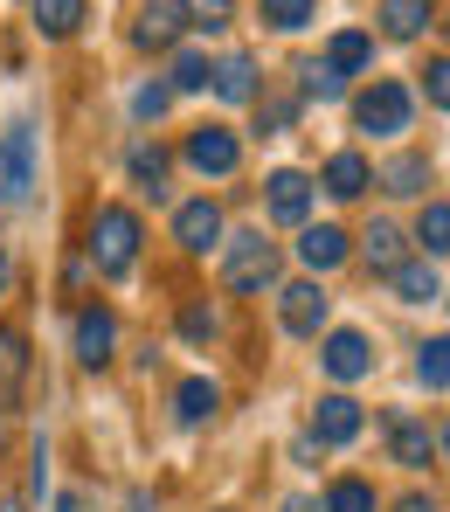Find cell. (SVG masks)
Masks as SVG:
<instances>
[{
    "label": "cell",
    "instance_id": "obj_19",
    "mask_svg": "<svg viewBox=\"0 0 450 512\" xmlns=\"http://www.w3.org/2000/svg\"><path fill=\"white\" fill-rule=\"evenodd\" d=\"M388 450H395V464H409V471H423L430 464V429L416 423V416H388Z\"/></svg>",
    "mask_w": 450,
    "mask_h": 512
},
{
    "label": "cell",
    "instance_id": "obj_26",
    "mask_svg": "<svg viewBox=\"0 0 450 512\" xmlns=\"http://www.w3.org/2000/svg\"><path fill=\"white\" fill-rule=\"evenodd\" d=\"M21 381H28V340L14 326H0V395L21 388Z\"/></svg>",
    "mask_w": 450,
    "mask_h": 512
},
{
    "label": "cell",
    "instance_id": "obj_30",
    "mask_svg": "<svg viewBox=\"0 0 450 512\" xmlns=\"http://www.w3.org/2000/svg\"><path fill=\"white\" fill-rule=\"evenodd\" d=\"M167 90H208V56H201V49H180L174 56V84Z\"/></svg>",
    "mask_w": 450,
    "mask_h": 512
},
{
    "label": "cell",
    "instance_id": "obj_1",
    "mask_svg": "<svg viewBox=\"0 0 450 512\" xmlns=\"http://www.w3.org/2000/svg\"><path fill=\"white\" fill-rule=\"evenodd\" d=\"M90 263H97V277H125L132 263H139V215L132 208H97V222H90Z\"/></svg>",
    "mask_w": 450,
    "mask_h": 512
},
{
    "label": "cell",
    "instance_id": "obj_21",
    "mask_svg": "<svg viewBox=\"0 0 450 512\" xmlns=\"http://www.w3.org/2000/svg\"><path fill=\"white\" fill-rule=\"evenodd\" d=\"M35 7V28L49 35V42H70L77 28H84V7L90 0H28Z\"/></svg>",
    "mask_w": 450,
    "mask_h": 512
},
{
    "label": "cell",
    "instance_id": "obj_8",
    "mask_svg": "<svg viewBox=\"0 0 450 512\" xmlns=\"http://www.w3.org/2000/svg\"><path fill=\"white\" fill-rule=\"evenodd\" d=\"M180 35H187L180 0H146V7H139V21H132V42H139V49H174Z\"/></svg>",
    "mask_w": 450,
    "mask_h": 512
},
{
    "label": "cell",
    "instance_id": "obj_5",
    "mask_svg": "<svg viewBox=\"0 0 450 512\" xmlns=\"http://www.w3.org/2000/svg\"><path fill=\"white\" fill-rule=\"evenodd\" d=\"M187 167L222 180V173L243 167V139H236L229 125H194V132H187Z\"/></svg>",
    "mask_w": 450,
    "mask_h": 512
},
{
    "label": "cell",
    "instance_id": "obj_31",
    "mask_svg": "<svg viewBox=\"0 0 450 512\" xmlns=\"http://www.w3.org/2000/svg\"><path fill=\"white\" fill-rule=\"evenodd\" d=\"M326 512H374V492H367L360 478H340V485L326 492Z\"/></svg>",
    "mask_w": 450,
    "mask_h": 512
},
{
    "label": "cell",
    "instance_id": "obj_37",
    "mask_svg": "<svg viewBox=\"0 0 450 512\" xmlns=\"http://www.w3.org/2000/svg\"><path fill=\"white\" fill-rule=\"evenodd\" d=\"M56 512H84V492H63V499H56Z\"/></svg>",
    "mask_w": 450,
    "mask_h": 512
},
{
    "label": "cell",
    "instance_id": "obj_38",
    "mask_svg": "<svg viewBox=\"0 0 450 512\" xmlns=\"http://www.w3.org/2000/svg\"><path fill=\"white\" fill-rule=\"evenodd\" d=\"M284 512H326L319 499H284Z\"/></svg>",
    "mask_w": 450,
    "mask_h": 512
},
{
    "label": "cell",
    "instance_id": "obj_24",
    "mask_svg": "<svg viewBox=\"0 0 450 512\" xmlns=\"http://www.w3.org/2000/svg\"><path fill=\"white\" fill-rule=\"evenodd\" d=\"M125 167H132V180H139V187H146V194H153V201H160V194H167V146H153V139H139V146H132V160H125Z\"/></svg>",
    "mask_w": 450,
    "mask_h": 512
},
{
    "label": "cell",
    "instance_id": "obj_14",
    "mask_svg": "<svg viewBox=\"0 0 450 512\" xmlns=\"http://www.w3.org/2000/svg\"><path fill=\"white\" fill-rule=\"evenodd\" d=\"M208 84H215L222 104H250V97H257V63H250L243 49H229L222 63H208Z\"/></svg>",
    "mask_w": 450,
    "mask_h": 512
},
{
    "label": "cell",
    "instance_id": "obj_6",
    "mask_svg": "<svg viewBox=\"0 0 450 512\" xmlns=\"http://www.w3.org/2000/svg\"><path fill=\"white\" fill-rule=\"evenodd\" d=\"M277 319H284V333H298V340H319V326H326V291L305 277V284H284L277 291Z\"/></svg>",
    "mask_w": 450,
    "mask_h": 512
},
{
    "label": "cell",
    "instance_id": "obj_28",
    "mask_svg": "<svg viewBox=\"0 0 450 512\" xmlns=\"http://www.w3.org/2000/svg\"><path fill=\"white\" fill-rule=\"evenodd\" d=\"M180 14H187V28H208V35H222V28L236 21V0H180Z\"/></svg>",
    "mask_w": 450,
    "mask_h": 512
},
{
    "label": "cell",
    "instance_id": "obj_9",
    "mask_svg": "<svg viewBox=\"0 0 450 512\" xmlns=\"http://www.w3.org/2000/svg\"><path fill=\"white\" fill-rule=\"evenodd\" d=\"M264 187H270V215L291 222V229H305V215H312V180H305L298 167H277Z\"/></svg>",
    "mask_w": 450,
    "mask_h": 512
},
{
    "label": "cell",
    "instance_id": "obj_40",
    "mask_svg": "<svg viewBox=\"0 0 450 512\" xmlns=\"http://www.w3.org/2000/svg\"><path fill=\"white\" fill-rule=\"evenodd\" d=\"M7 277H14V263H7V243H0V291H7Z\"/></svg>",
    "mask_w": 450,
    "mask_h": 512
},
{
    "label": "cell",
    "instance_id": "obj_25",
    "mask_svg": "<svg viewBox=\"0 0 450 512\" xmlns=\"http://www.w3.org/2000/svg\"><path fill=\"white\" fill-rule=\"evenodd\" d=\"M416 250L423 256H450V201H430L416 215Z\"/></svg>",
    "mask_w": 450,
    "mask_h": 512
},
{
    "label": "cell",
    "instance_id": "obj_22",
    "mask_svg": "<svg viewBox=\"0 0 450 512\" xmlns=\"http://www.w3.org/2000/svg\"><path fill=\"white\" fill-rule=\"evenodd\" d=\"M367 187H374V167H367L360 153H333V160H326V194L354 201V194H367Z\"/></svg>",
    "mask_w": 450,
    "mask_h": 512
},
{
    "label": "cell",
    "instance_id": "obj_42",
    "mask_svg": "<svg viewBox=\"0 0 450 512\" xmlns=\"http://www.w3.org/2000/svg\"><path fill=\"white\" fill-rule=\"evenodd\" d=\"M444 450H450V436H444Z\"/></svg>",
    "mask_w": 450,
    "mask_h": 512
},
{
    "label": "cell",
    "instance_id": "obj_41",
    "mask_svg": "<svg viewBox=\"0 0 450 512\" xmlns=\"http://www.w3.org/2000/svg\"><path fill=\"white\" fill-rule=\"evenodd\" d=\"M0 512H28V506H21V499H0Z\"/></svg>",
    "mask_w": 450,
    "mask_h": 512
},
{
    "label": "cell",
    "instance_id": "obj_35",
    "mask_svg": "<svg viewBox=\"0 0 450 512\" xmlns=\"http://www.w3.org/2000/svg\"><path fill=\"white\" fill-rule=\"evenodd\" d=\"M430 104L450 111V56H444V63H430Z\"/></svg>",
    "mask_w": 450,
    "mask_h": 512
},
{
    "label": "cell",
    "instance_id": "obj_34",
    "mask_svg": "<svg viewBox=\"0 0 450 512\" xmlns=\"http://www.w3.org/2000/svg\"><path fill=\"white\" fill-rule=\"evenodd\" d=\"M180 333H187V340H215V312H208V305H187V312H180Z\"/></svg>",
    "mask_w": 450,
    "mask_h": 512
},
{
    "label": "cell",
    "instance_id": "obj_18",
    "mask_svg": "<svg viewBox=\"0 0 450 512\" xmlns=\"http://www.w3.org/2000/svg\"><path fill=\"white\" fill-rule=\"evenodd\" d=\"M367 63H374V35H360V28H340V35L326 42V70H333L340 84H347V77H360Z\"/></svg>",
    "mask_w": 450,
    "mask_h": 512
},
{
    "label": "cell",
    "instance_id": "obj_13",
    "mask_svg": "<svg viewBox=\"0 0 450 512\" xmlns=\"http://www.w3.org/2000/svg\"><path fill=\"white\" fill-rule=\"evenodd\" d=\"M111 346H118V319H111L104 305H84V312H77V360H84V367H104Z\"/></svg>",
    "mask_w": 450,
    "mask_h": 512
},
{
    "label": "cell",
    "instance_id": "obj_10",
    "mask_svg": "<svg viewBox=\"0 0 450 512\" xmlns=\"http://www.w3.org/2000/svg\"><path fill=\"white\" fill-rule=\"evenodd\" d=\"M319 367H326L333 381H360V374L374 367V346H367V333H326V346H319Z\"/></svg>",
    "mask_w": 450,
    "mask_h": 512
},
{
    "label": "cell",
    "instance_id": "obj_7",
    "mask_svg": "<svg viewBox=\"0 0 450 512\" xmlns=\"http://www.w3.org/2000/svg\"><path fill=\"white\" fill-rule=\"evenodd\" d=\"M174 243H180V250H194V256L208 250V243H222V208H215L208 194L174 208Z\"/></svg>",
    "mask_w": 450,
    "mask_h": 512
},
{
    "label": "cell",
    "instance_id": "obj_33",
    "mask_svg": "<svg viewBox=\"0 0 450 512\" xmlns=\"http://www.w3.org/2000/svg\"><path fill=\"white\" fill-rule=\"evenodd\" d=\"M167 104H174V90H167V84H139V90H132V111H139V118H160Z\"/></svg>",
    "mask_w": 450,
    "mask_h": 512
},
{
    "label": "cell",
    "instance_id": "obj_39",
    "mask_svg": "<svg viewBox=\"0 0 450 512\" xmlns=\"http://www.w3.org/2000/svg\"><path fill=\"white\" fill-rule=\"evenodd\" d=\"M125 512H153V499H146V492H132V499H125Z\"/></svg>",
    "mask_w": 450,
    "mask_h": 512
},
{
    "label": "cell",
    "instance_id": "obj_11",
    "mask_svg": "<svg viewBox=\"0 0 450 512\" xmlns=\"http://www.w3.org/2000/svg\"><path fill=\"white\" fill-rule=\"evenodd\" d=\"M360 423H367V416H360L354 395H326V402L312 409V443H354Z\"/></svg>",
    "mask_w": 450,
    "mask_h": 512
},
{
    "label": "cell",
    "instance_id": "obj_17",
    "mask_svg": "<svg viewBox=\"0 0 450 512\" xmlns=\"http://www.w3.org/2000/svg\"><path fill=\"white\" fill-rule=\"evenodd\" d=\"M215 409H222V388H215L208 374H187V381H180V395H174V416L187 429H201V423H215Z\"/></svg>",
    "mask_w": 450,
    "mask_h": 512
},
{
    "label": "cell",
    "instance_id": "obj_20",
    "mask_svg": "<svg viewBox=\"0 0 450 512\" xmlns=\"http://www.w3.org/2000/svg\"><path fill=\"white\" fill-rule=\"evenodd\" d=\"M360 256H367V270H381V277H388V270H402V263H409V243H402V229H395V222H374V229L360 236Z\"/></svg>",
    "mask_w": 450,
    "mask_h": 512
},
{
    "label": "cell",
    "instance_id": "obj_36",
    "mask_svg": "<svg viewBox=\"0 0 450 512\" xmlns=\"http://www.w3.org/2000/svg\"><path fill=\"white\" fill-rule=\"evenodd\" d=\"M395 512H437V499H430V492H409V499H402Z\"/></svg>",
    "mask_w": 450,
    "mask_h": 512
},
{
    "label": "cell",
    "instance_id": "obj_2",
    "mask_svg": "<svg viewBox=\"0 0 450 512\" xmlns=\"http://www.w3.org/2000/svg\"><path fill=\"white\" fill-rule=\"evenodd\" d=\"M409 84H395V77H374V84L354 97V125L360 132H374V139H395V132H409Z\"/></svg>",
    "mask_w": 450,
    "mask_h": 512
},
{
    "label": "cell",
    "instance_id": "obj_27",
    "mask_svg": "<svg viewBox=\"0 0 450 512\" xmlns=\"http://www.w3.org/2000/svg\"><path fill=\"white\" fill-rule=\"evenodd\" d=\"M416 353H423V360H416L423 388H437V395H444V388H450V333H444V340H423Z\"/></svg>",
    "mask_w": 450,
    "mask_h": 512
},
{
    "label": "cell",
    "instance_id": "obj_29",
    "mask_svg": "<svg viewBox=\"0 0 450 512\" xmlns=\"http://www.w3.org/2000/svg\"><path fill=\"white\" fill-rule=\"evenodd\" d=\"M257 7H264L270 28H284V35H298V28L319 14V0H257Z\"/></svg>",
    "mask_w": 450,
    "mask_h": 512
},
{
    "label": "cell",
    "instance_id": "obj_12",
    "mask_svg": "<svg viewBox=\"0 0 450 512\" xmlns=\"http://www.w3.org/2000/svg\"><path fill=\"white\" fill-rule=\"evenodd\" d=\"M298 263L319 277V270H340L347 263V229H333V222H305V236H298Z\"/></svg>",
    "mask_w": 450,
    "mask_h": 512
},
{
    "label": "cell",
    "instance_id": "obj_4",
    "mask_svg": "<svg viewBox=\"0 0 450 512\" xmlns=\"http://www.w3.org/2000/svg\"><path fill=\"white\" fill-rule=\"evenodd\" d=\"M222 284L229 291H264V284H277V243H264V236H229Z\"/></svg>",
    "mask_w": 450,
    "mask_h": 512
},
{
    "label": "cell",
    "instance_id": "obj_3",
    "mask_svg": "<svg viewBox=\"0 0 450 512\" xmlns=\"http://www.w3.org/2000/svg\"><path fill=\"white\" fill-rule=\"evenodd\" d=\"M35 194V125L28 118H14L7 125V139H0V201L7 208H21Z\"/></svg>",
    "mask_w": 450,
    "mask_h": 512
},
{
    "label": "cell",
    "instance_id": "obj_15",
    "mask_svg": "<svg viewBox=\"0 0 450 512\" xmlns=\"http://www.w3.org/2000/svg\"><path fill=\"white\" fill-rule=\"evenodd\" d=\"M388 284H395V298H402V305H437V298H444V277H437V263H430V256H409L402 270H388Z\"/></svg>",
    "mask_w": 450,
    "mask_h": 512
},
{
    "label": "cell",
    "instance_id": "obj_16",
    "mask_svg": "<svg viewBox=\"0 0 450 512\" xmlns=\"http://www.w3.org/2000/svg\"><path fill=\"white\" fill-rule=\"evenodd\" d=\"M437 21V0H381V35L388 42H416Z\"/></svg>",
    "mask_w": 450,
    "mask_h": 512
},
{
    "label": "cell",
    "instance_id": "obj_32",
    "mask_svg": "<svg viewBox=\"0 0 450 512\" xmlns=\"http://www.w3.org/2000/svg\"><path fill=\"white\" fill-rule=\"evenodd\" d=\"M298 77H305V97H319V104H333V97H347V84H340V77H333L326 63H305Z\"/></svg>",
    "mask_w": 450,
    "mask_h": 512
},
{
    "label": "cell",
    "instance_id": "obj_23",
    "mask_svg": "<svg viewBox=\"0 0 450 512\" xmlns=\"http://www.w3.org/2000/svg\"><path fill=\"white\" fill-rule=\"evenodd\" d=\"M374 187H388V194H423V187H430V160H423V153H402V160H388V167L374 173Z\"/></svg>",
    "mask_w": 450,
    "mask_h": 512
}]
</instances>
